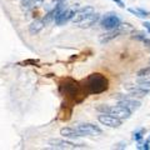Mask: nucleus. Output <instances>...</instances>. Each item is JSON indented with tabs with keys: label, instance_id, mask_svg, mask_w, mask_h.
I'll return each instance as SVG.
<instances>
[{
	"label": "nucleus",
	"instance_id": "1",
	"mask_svg": "<svg viewBox=\"0 0 150 150\" xmlns=\"http://www.w3.org/2000/svg\"><path fill=\"white\" fill-rule=\"evenodd\" d=\"M85 88L89 94H100L108 90V80L101 74L95 73L89 75L85 80Z\"/></svg>",
	"mask_w": 150,
	"mask_h": 150
},
{
	"label": "nucleus",
	"instance_id": "2",
	"mask_svg": "<svg viewBox=\"0 0 150 150\" xmlns=\"http://www.w3.org/2000/svg\"><path fill=\"white\" fill-rule=\"evenodd\" d=\"M98 111H101V112H106V114H110L112 116H115V118L118 119H129L130 115H131V111L128 109V108H125L123 105H115V106H108V105H101L98 108Z\"/></svg>",
	"mask_w": 150,
	"mask_h": 150
},
{
	"label": "nucleus",
	"instance_id": "3",
	"mask_svg": "<svg viewBox=\"0 0 150 150\" xmlns=\"http://www.w3.org/2000/svg\"><path fill=\"white\" fill-rule=\"evenodd\" d=\"M121 25V20L120 18L114 13H109L105 14L100 20V26L105 30H114V29H119Z\"/></svg>",
	"mask_w": 150,
	"mask_h": 150
},
{
	"label": "nucleus",
	"instance_id": "4",
	"mask_svg": "<svg viewBox=\"0 0 150 150\" xmlns=\"http://www.w3.org/2000/svg\"><path fill=\"white\" fill-rule=\"evenodd\" d=\"M78 131H80L83 134V137H95V135H100L103 133V130L98 125H94L91 123H81L76 124L74 126Z\"/></svg>",
	"mask_w": 150,
	"mask_h": 150
},
{
	"label": "nucleus",
	"instance_id": "5",
	"mask_svg": "<svg viewBox=\"0 0 150 150\" xmlns=\"http://www.w3.org/2000/svg\"><path fill=\"white\" fill-rule=\"evenodd\" d=\"M98 120L101 125L109 126V128H119L121 125V119H118L110 114H106V112H103L101 115L98 116Z\"/></svg>",
	"mask_w": 150,
	"mask_h": 150
},
{
	"label": "nucleus",
	"instance_id": "6",
	"mask_svg": "<svg viewBox=\"0 0 150 150\" xmlns=\"http://www.w3.org/2000/svg\"><path fill=\"white\" fill-rule=\"evenodd\" d=\"M49 145L54 149H79V148H84L83 144H74L68 140H63V139H54L50 140Z\"/></svg>",
	"mask_w": 150,
	"mask_h": 150
},
{
	"label": "nucleus",
	"instance_id": "7",
	"mask_svg": "<svg viewBox=\"0 0 150 150\" xmlns=\"http://www.w3.org/2000/svg\"><path fill=\"white\" fill-rule=\"evenodd\" d=\"M99 19H100V15L98 13H93L90 14V15H88L85 18H83L81 20H79L78 23H75V25L79 26V28H81V29H88V28H91L95 23L99 21Z\"/></svg>",
	"mask_w": 150,
	"mask_h": 150
},
{
	"label": "nucleus",
	"instance_id": "8",
	"mask_svg": "<svg viewBox=\"0 0 150 150\" xmlns=\"http://www.w3.org/2000/svg\"><path fill=\"white\" fill-rule=\"evenodd\" d=\"M75 14H76V11L71 10V9H64L63 11H60L58 15H56L54 21H55L56 25H63V24H65V23L73 20Z\"/></svg>",
	"mask_w": 150,
	"mask_h": 150
},
{
	"label": "nucleus",
	"instance_id": "9",
	"mask_svg": "<svg viewBox=\"0 0 150 150\" xmlns=\"http://www.w3.org/2000/svg\"><path fill=\"white\" fill-rule=\"evenodd\" d=\"M119 105H123L125 108H128V109L133 112L135 110H138L139 108H140V101L139 100H135V98H133V99H130L129 95L128 96H124V98H121L120 101H119Z\"/></svg>",
	"mask_w": 150,
	"mask_h": 150
},
{
	"label": "nucleus",
	"instance_id": "10",
	"mask_svg": "<svg viewBox=\"0 0 150 150\" xmlns=\"http://www.w3.org/2000/svg\"><path fill=\"white\" fill-rule=\"evenodd\" d=\"M129 90V96L130 98H144L146 96L150 89H146V88H143V86H133V88H128Z\"/></svg>",
	"mask_w": 150,
	"mask_h": 150
},
{
	"label": "nucleus",
	"instance_id": "11",
	"mask_svg": "<svg viewBox=\"0 0 150 150\" xmlns=\"http://www.w3.org/2000/svg\"><path fill=\"white\" fill-rule=\"evenodd\" d=\"M121 34V30L119 29H114V30H108L106 33H104L101 36H100V43L101 44H106L109 43V41H111L112 39H115V38H118L119 35Z\"/></svg>",
	"mask_w": 150,
	"mask_h": 150
},
{
	"label": "nucleus",
	"instance_id": "12",
	"mask_svg": "<svg viewBox=\"0 0 150 150\" xmlns=\"http://www.w3.org/2000/svg\"><path fill=\"white\" fill-rule=\"evenodd\" d=\"M93 13H95V10H94V8L93 6H85V8H81V9H79V10L76 11V14H75V16L73 19V23L75 24V23H78L79 20H81L83 18H85L88 15H90V14Z\"/></svg>",
	"mask_w": 150,
	"mask_h": 150
},
{
	"label": "nucleus",
	"instance_id": "13",
	"mask_svg": "<svg viewBox=\"0 0 150 150\" xmlns=\"http://www.w3.org/2000/svg\"><path fill=\"white\" fill-rule=\"evenodd\" d=\"M46 23L44 21V19L41 20V19H36V20H34L30 24L29 26V33L33 35H35V34H39V33L44 29V26H45Z\"/></svg>",
	"mask_w": 150,
	"mask_h": 150
},
{
	"label": "nucleus",
	"instance_id": "14",
	"mask_svg": "<svg viewBox=\"0 0 150 150\" xmlns=\"http://www.w3.org/2000/svg\"><path fill=\"white\" fill-rule=\"evenodd\" d=\"M60 134L64 138H68V139H76V138L83 137V134L80 131H78L75 128H63L60 130Z\"/></svg>",
	"mask_w": 150,
	"mask_h": 150
},
{
	"label": "nucleus",
	"instance_id": "15",
	"mask_svg": "<svg viewBox=\"0 0 150 150\" xmlns=\"http://www.w3.org/2000/svg\"><path fill=\"white\" fill-rule=\"evenodd\" d=\"M41 4H43V0H21V8L25 10H29Z\"/></svg>",
	"mask_w": 150,
	"mask_h": 150
},
{
	"label": "nucleus",
	"instance_id": "16",
	"mask_svg": "<svg viewBox=\"0 0 150 150\" xmlns=\"http://www.w3.org/2000/svg\"><path fill=\"white\" fill-rule=\"evenodd\" d=\"M128 11L131 13V14H134L135 16H138V18H140V19H146V18L150 15L149 11L144 10V9H134V8H129V9H128Z\"/></svg>",
	"mask_w": 150,
	"mask_h": 150
},
{
	"label": "nucleus",
	"instance_id": "17",
	"mask_svg": "<svg viewBox=\"0 0 150 150\" xmlns=\"http://www.w3.org/2000/svg\"><path fill=\"white\" fill-rule=\"evenodd\" d=\"M138 84L143 88L150 89V76H144V78H139Z\"/></svg>",
	"mask_w": 150,
	"mask_h": 150
},
{
	"label": "nucleus",
	"instance_id": "18",
	"mask_svg": "<svg viewBox=\"0 0 150 150\" xmlns=\"http://www.w3.org/2000/svg\"><path fill=\"white\" fill-rule=\"evenodd\" d=\"M143 134H144V129H139L137 131H134L133 133V139L135 142H140V140L143 139Z\"/></svg>",
	"mask_w": 150,
	"mask_h": 150
},
{
	"label": "nucleus",
	"instance_id": "19",
	"mask_svg": "<svg viewBox=\"0 0 150 150\" xmlns=\"http://www.w3.org/2000/svg\"><path fill=\"white\" fill-rule=\"evenodd\" d=\"M137 75H138V78L149 76V75H150V67H148V68H144V69H142V70H139Z\"/></svg>",
	"mask_w": 150,
	"mask_h": 150
},
{
	"label": "nucleus",
	"instance_id": "20",
	"mask_svg": "<svg viewBox=\"0 0 150 150\" xmlns=\"http://www.w3.org/2000/svg\"><path fill=\"white\" fill-rule=\"evenodd\" d=\"M133 38L134 39H138V40H144L145 39V33H140V31H138L137 33V35H133Z\"/></svg>",
	"mask_w": 150,
	"mask_h": 150
},
{
	"label": "nucleus",
	"instance_id": "21",
	"mask_svg": "<svg viewBox=\"0 0 150 150\" xmlns=\"http://www.w3.org/2000/svg\"><path fill=\"white\" fill-rule=\"evenodd\" d=\"M138 149H144V150H149L150 149V146H149V143L146 142L145 144H143V145H139L138 146Z\"/></svg>",
	"mask_w": 150,
	"mask_h": 150
},
{
	"label": "nucleus",
	"instance_id": "22",
	"mask_svg": "<svg viewBox=\"0 0 150 150\" xmlns=\"http://www.w3.org/2000/svg\"><path fill=\"white\" fill-rule=\"evenodd\" d=\"M111 1H114L115 4H118V6H120V8H125V5H124V3L121 1V0H111Z\"/></svg>",
	"mask_w": 150,
	"mask_h": 150
},
{
	"label": "nucleus",
	"instance_id": "23",
	"mask_svg": "<svg viewBox=\"0 0 150 150\" xmlns=\"http://www.w3.org/2000/svg\"><path fill=\"white\" fill-rule=\"evenodd\" d=\"M144 26H145V29H146L148 33L150 34V23L149 21H144Z\"/></svg>",
	"mask_w": 150,
	"mask_h": 150
},
{
	"label": "nucleus",
	"instance_id": "24",
	"mask_svg": "<svg viewBox=\"0 0 150 150\" xmlns=\"http://www.w3.org/2000/svg\"><path fill=\"white\" fill-rule=\"evenodd\" d=\"M143 41H144V44H145V45H146V46H148V48L150 49V39H146V38H145V39H144Z\"/></svg>",
	"mask_w": 150,
	"mask_h": 150
},
{
	"label": "nucleus",
	"instance_id": "25",
	"mask_svg": "<svg viewBox=\"0 0 150 150\" xmlns=\"http://www.w3.org/2000/svg\"><path fill=\"white\" fill-rule=\"evenodd\" d=\"M146 142H148V143H149V144H150V135H149V138H148V139H146Z\"/></svg>",
	"mask_w": 150,
	"mask_h": 150
}]
</instances>
